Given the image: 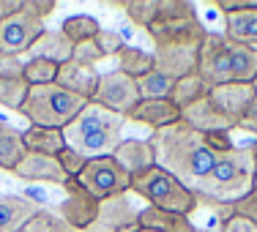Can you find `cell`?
Wrapping results in <instances>:
<instances>
[{
    "mask_svg": "<svg viewBox=\"0 0 257 232\" xmlns=\"http://www.w3.org/2000/svg\"><path fill=\"white\" fill-rule=\"evenodd\" d=\"M252 191H257V167H254V188H252Z\"/></svg>",
    "mask_w": 257,
    "mask_h": 232,
    "instance_id": "42",
    "label": "cell"
},
{
    "mask_svg": "<svg viewBox=\"0 0 257 232\" xmlns=\"http://www.w3.org/2000/svg\"><path fill=\"white\" fill-rule=\"evenodd\" d=\"M77 180H79V186H82L93 199H99V202L123 197V194L132 191V175H128L112 156L85 161V169Z\"/></svg>",
    "mask_w": 257,
    "mask_h": 232,
    "instance_id": "8",
    "label": "cell"
},
{
    "mask_svg": "<svg viewBox=\"0 0 257 232\" xmlns=\"http://www.w3.org/2000/svg\"><path fill=\"white\" fill-rule=\"evenodd\" d=\"M99 79H101V74L96 71V66H85V63H77V60H66V63L58 69V79H55V82H58L63 90L79 96V99L93 101L96 88H99Z\"/></svg>",
    "mask_w": 257,
    "mask_h": 232,
    "instance_id": "14",
    "label": "cell"
},
{
    "mask_svg": "<svg viewBox=\"0 0 257 232\" xmlns=\"http://www.w3.org/2000/svg\"><path fill=\"white\" fill-rule=\"evenodd\" d=\"M28 93H30L28 79H3L0 77V107L20 112L22 104L28 99Z\"/></svg>",
    "mask_w": 257,
    "mask_h": 232,
    "instance_id": "28",
    "label": "cell"
},
{
    "mask_svg": "<svg viewBox=\"0 0 257 232\" xmlns=\"http://www.w3.org/2000/svg\"><path fill=\"white\" fill-rule=\"evenodd\" d=\"M137 216L140 210H134L128 205L126 194L123 197H115V199H107V202L99 205V218H96V227L93 229H107V232H120L132 224H137Z\"/></svg>",
    "mask_w": 257,
    "mask_h": 232,
    "instance_id": "18",
    "label": "cell"
},
{
    "mask_svg": "<svg viewBox=\"0 0 257 232\" xmlns=\"http://www.w3.org/2000/svg\"><path fill=\"white\" fill-rule=\"evenodd\" d=\"M93 101L101 104V107L109 109V112L126 118V115L143 101V96H140L137 79H132L128 74H123V71L112 69V71H107V74H101Z\"/></svg>",
    "mask_w": 257,
    "mask_h": 232,
    "instance_id": "9",
    "label": "cell"
},
{
    "mask_svg": "<svg viewBox=\"0 0 257 232\" xmlns=\"http://www.w3.org/2000/svg\"><path fill=\"white\" fill-rule=\"evenodd\" d=\"M60 33L71 41V44H85V41H93L101 33V25L93 20L90 14H74L69 20H63Z\"/></svg>",
    "mask_w": 257,
    "mask_h": 232,
    "instance_id": "26",
    "label": "cell"
},
{
    "mask_svg": "<svg viewBox=\"0 0 257 232\" xmlns=\"http://www.w3.org/2000/svg\"><path fill=\"white\" fill-rule=\"evenodd\" d=\"M238 213H243V216H249L252 221L257 224V191H252V194H246V197L241 199V202H235L232 205Z\"/></svg>",
    "mask_w": 257,
    "mask_h": 232,
    "instance_id": "40",
    "label": "cell"
},
{
    "mask_svg": "<svg viewBox=\"0 0 257 232\" xmlns=\"http://www.w3.org/2000/svg\"><path fill=\"white\" fill-rule=\"evenodd\" d=\"M197 74L208 88L230 82H249L257 79V50L230 41L227 36L205 33L203 50L197 60Z\"/></svg>",
    "mask_w": 257,
    "mask_h": 232,
    "instance_id": "4",
    "label": "cell"
},
{
    "mask_svg": "<svg viewBox=\"0 0 257 232\" xmlns=\"http://www.w3.org/2000/svg\"><path fill=\"white\" fill-rule=\"evenodd\" d=\"M41 207L17 194L0 197V232H22V227L39 213Z\"/></svg>",
    "mask_w": 257,
    "mask_h": 232,
    "instance_id": "17",
    "label": "cell"
},
{
    "mask_svg": "<svg viewBox=\"0 0 257 232\" xmlns=\"http://www.w3.org/2000/svg\"><path fill=\"white\" fill-rule=\"evenodd\" d=\"M252 85H254V93H257V79H254V82H252Z\"/></svg>",
    "mask_w": 257,
    "mask_h": 232,
    "instance_id": "44",
    "label": "cell"
},
{
    "mask_svg": "<svg viewBox=\"0 0 257 232\" xmlns=\"http://www.w3.org/2000/svg\"><path fill=\"white\" fill-rule=\"evenodd\" d=\"M85 99L63 90L58 82L52 85H33L22 104L20 115H25L30 126H41V129H60L63 131L71 120L85 109Z\"/></svg>",
    "mask_w": 257,
    "mask_h": 232,
    "instance_id": "6",
    "label": "cell"
},
{
    "mask_svg": "<svg viewBox=\"0 0 257 232\" xmlns=\"http://www.w3.org/2000/svg\"><path fill=\"white\" fill-rule=\"evenodd\" d=\"M137 224L143 229H156V232H197L194 224L189 221V216L156 210V207H143L137 216Z\"/></svg>",
    "mask_w": 257,
    "mask_h": 232,
    "instance_id": "21",
    "label": "cell"
},
{
    "mask_svg": "<svg viewBox=\"0 0 257 232\" xmlns=\"http://www.w3.org/2000/svg\"><path fill=\"white\" fill-rule=\"evenodd\" d=\"M238 129L241 131H249L257 137V96L252 99V104L246 107V112H243V118L238 120Z\"/></svg>",
    "mask_w": 257,
    "mask_h": 232,
    "instance_id": "38",
    "label": "cell"
},
{
    "mask_svg": "<svg viewBox=\"0 0 257 232\" xmlns=\"http://www.w3.org/2000/svg\"><path fill=\"white\" fill-rule=\"evenodd\" d=\"M44 20L33 17L30 11H20V14L9 17L0 22V52L3 55H28L30 47L41 39L44 33Z\"/></svg>",
    "mask_w": 257,
    "mask_h": 232,
    "instance_id": "11",
    "label": "cell"
},
{
    "mask_svg": "<svg viewBox=\"0 0 257 232\" xmlns=\"http://www.w3.org/2000/svg\"><path fill=\"white\" fill-rule=\"evenodd\" d=\"M22 232H71V229L66 227V221L58 216V213H50V210L41 207L25 227H22Z\"/></svg>",
    "mask_w": 257,
    "mask_h": 232,
    "instance_id": "32",
    "label": "cell"
},
{
    "mask_svg": "<svg viewBox=\"0 0 257 232\" xmlns=\"http://www.w3.org/2000/svg\"><path fill=\"white\" fill-rule=\"evenodd\" d=\"M254 96H257L254 85H249V82L216 85V88L208 90V101H211V107L227 120L232 129H238V120L243 118V112H246V107L252 104Z\"/></svg>",
    "mask_w": 257,
    "mask_h": 232,
    "instance_id": "12",
    "label": "cell"
},
{
    "mask_svg": "<svg viewBox=\"0 0 257 232\" xmlns=\"http://www.w3.org/2000/svg\"><path fill=\"white\" fill-rule=\"evenodd\" d=\"M25 148L30 153H44V156H58L66 148V139L60 129H41V126H28L22 131Z\"/></svg>",
    "mask_w": 257,
    "mask_h": 232,
    "instance_id": "22",
    "label": "cell"
},
{
    "mask_svg": "<svg viewBox=\"0 0 257 232\" xmlns=\"http://www.w3.org/2000/svg\"><path fill=\"white\" fill-rule=\"evenodd\" d=\"M151 145L156 150V167L167 169L186 188H194V183L203 180L211 172L213 161H216V156L208 150L203 134L194 131L192 126H186L183 120L154 131L151 134Z\"/></svg>",
    "mask_w": 257,
    "mask_h": 232,
    "instance_id": "2",
    "label": "cell"
},
{
    "mask_svg": "<svg viewBox=\"0 0 257 232\" xmlns=\"http://www.w3.org/2000/svg\"><path fill=\"white\" fill-rule=\"evenodd\" d=\"M112 158L128 175H137V172H145V169L156 167V150L151 145V139H120Z\"/></svg>",
    "mask_w": 257,
    "mask_h": 232,
    "instance_id": "16",
    "label": "cell"
},
{
    "mask_svg": "<svg viewBox=\"0 0 257 232\" xmlns=\"http://www.w3.org/2000/svg\"><path fill=\"white\" fill-rule=\"evenodd\" d=\"M126 120H134V123L148 126L151 131H159L181 123V107L173 99H143L126 115Z\"/></svg>",
    "mask_w": 257,
    "mask_h": 232,
    "instance_id": "13",
    "label": "cell"
},
{
    "mask_svg": "<svg viewBox=\"0 0 257 232\" xmlns=\"http://www.w3.org/2000/svg\"><path fill=\"white\" fill-rule=\"evenodd\" d=\"M14 175L22 180H39V183H58V186H63L66 180V172L60 169L58 158L55 156H44V153H25L20 164L14 167Z\"/></svg>",
    "mask_w": 257,
    "mask_h": 232,
    "instance_id": "15",
    "label": "cell"
},
{
    "mask_svg": "<svg viewBox=\"0 0 257 232\" xmlns=\"http://www.w3.org/2000/svg\"><path fill=\"white\" fill-rule=\"evenodd\" d=\"M219 232H257V224L232 205H224L219 207Z\"/></svg>",
    "mask_w": 257,
    "mask_h": 232,
    "instance_id": "30",
    "label": "cell"
},
{
    "mask_svg": "<svg viewBox=\"0 0 257 232\" xmlns=\"http://www.w3.org/2000/svg\"><path fill=\"white\" fill-rule=\"evenodd\" d=\"M25 153L28 148L25 139H22V131L9 123H0V169L14 172V167L25 158Z\"/></svg>",
    "mask_w": 257,
    "mask_h": 232,
    "instance_id": "23",
    "label": "cell"
},
{
    "mask_svg": "<svg viewBox=\"0 0 257 232\" xmlns=\"http://www.w3.org/2000/svg\"><path fill=\"white\" fill-rule=\"evenodd\" d=\"M120 9L128 14V20L140 28H148L154 22L156 11H159V0H128V3H120Z\"/></svg>",
    "mask_w": 257,
    "mask_h": 232,
    "instance_id": "31",
    "label": "cell"
},
{
    "mask_svg": "<svg viewBox=\"0 0 257 232\" xmlns=\"http://www.w3.org/2000/svg\"><path fill=\"white\" fill-rule=\"evenodd\" d=\"M0 77L3 79H25V60L20 55L0 52Z\"/></svg>",
    "mask_w": 257,
    "mask_h": 232,
    "instance_id": "35",
    "label": "cell"
},
{
    "mask_svg": "<svg viewBox=\"0 0 257 232\" xmlns=\"http://www.w3.org/2000/svg\"><path fill=\"white\" fill-rule=\"evenodd\" d=\"M132 191L137 197H143L148 202V207H156V210L189 216V213H194L200 207L197 194L162 167H151L145 172L132 175Z\"/></svg>",
    "mask_w": 257,
    "mask_h": 232,
    "instance_id": "7",
    "label": "cell"
},
{
    "mask_svg": "<svg viewBox=\"0 0 257 232\" xmlns=\"http://www.w3.org/2000/svg\"><path fill=\"white\" fill-rule=\"evenodd\" d=\"M197 232H211V229H197ZM216 232H219V229H216Z\"/></svg>",
    "mask_w": 257,
    "mask_h": 232,
    "instance_id": "45",
    "label": "cell"
},
{
    "mask_svg": "<svg viewBox=\"0 0 257 232\" xmlns=\"http://www.w3.org/2000/svg\"><path fill=\"white\" fill-rule=\"evenodd\" d=\"M71 55H74V44H71L60 30H44L41 39L30 47L28 60L41 58V60H52V63L63 66L66 60H71Z\"/></svg>",
    "mask_w": 257,
    "mask_h": 232,
    "instance_id": "20",
    "label": "cell"
},
{
    "mask_svg": "<svg viewBox=\"0 0 257 232\" xmlns=\"http://www.w3.org/2000/svg\"><path fill=\"white\" fill-rule=\"evenodd\" d=\"M208 85L203 82V79H200V74L197 71H194V74H186V77H181V79H175V88H173V96H170V99H173L175 104H178L181 107V112L186 107H192L194 101H200V99H205L208 96Z\"/></svg>",
    "mask_w": 257,
    "mask_h": 232,
    "instance_id": "25",
    "label": "cell"
},
{
    "mask_svg": "<svg viewBox=\"0 0 257 232\" xmlns=\"http://www.w3.org/2000/svg\"><path fill=\"white\" fill-rule=\"evenodd\" d=\"M25 11H30L39 20H44V17H50L55 11V0H25Z\"/></svg>",
    "mask_w": 257,
    "mask_h": 232,
    "instance_id": "39",
    "label": "cell"
},
{
    "mask_svg": "<svg viewBox=\"0 0 257 232\" xmlns=\"http://www.w3.org/2000/svg\"><path fill=\"white\" fill-rule=\"evenodd\" d=\"M140 232H156V229H143V227H140Z\"/></svg>",
    "mask_w": 257,
    "mask_h": 232,
    "instance_id": "43",
    "label": "cell"
},
{
    "mask_svg": "<svg viewBox=\"0 0 257 232\" xmlns=\"http://www.w3.org/2000/svg\"><path fill=\"white\" fill-rule=\"evenodd\" d=\"M63 202L58 205V216L66 221V227L71 232H90L96 227L99 218V199H93L77 178H69L63 183Z\"/></svg>",
    "mask_w": 257,
    "mask_h": 232,
    "instance_id": "10",
    "label": "cell"
},
{
    "mask_svg": "<svg viewBox=\"0 0 257 232\" xmlns=\"http://www.w3.org/2000/svg\"><path fill=\"white\" fill-rule=\"evenodd\" d=\"M203 139L213 156H222V153L235 148V142L230 139V131H211V134H203Z\"/></svg>",
    "mask_w": 257,
    "mask_h": 232,
    "instance_id": "36",
    "label": "cell"
},
{
    "mask_svg": "<svg viewBox=\"0 0 257 232\" xmlns=\"http://www.w3.org/2000/svg\"><path fill=\"white\" fill-rule=\"evenodd\" d=\"M58 164H60V169H63L66 172V178H79V175H82V169H85V158L77 153L74 148H69V145H66L63 150H60L58 156Z\"/></svg>",
    "mask_w": 257,
    "mask_h": 232,
    "instance_id": "34",
    "label": "cell"
},
{
    "mask_svg": "<svg viewBox=\"0 0 257 232\" xmlns=\"http://www.w3.org/2000/svg\"><path fill=\"white\" fill-rule=\"evenodd\" d=\"M123 126H126V118L104 109L96 101H88L82 112L63 129V139L85 161L104 158V156H112L115 148L120 145Z\"/></svg>",
    "mask_w": 257,
    "mask_h": 232,
    "instance_id": "5",
    "label": "cell"
},
{
    "mask_svg": "<svg viewBox=\"0 0 257 232\" xmlns=\"http://www.w3.org/2000/svg\"><path fill=\"white\" fill-rule=\"evenodd\" d=\"M137 88H140V96H143V99H170V96H173V88H175V79L154 69L151 74L137 79Z\"/></svg>",
    "mask_w": 257,
    "mask_h": 232,
    "instance_id": "27",
    "label": "cell"
},
{
    "mask_svg": "<svg viewBox=\"0 0 257 232\" xmlns=\"http://www.w3.org/2000/svg\"><path fill=\"white\" fill-rule=\"evenodd\" d=\"M224 36L235 44L257 50V3L252 9L224 14Z\"/></svg>",
    "mask_w": 257,
    "mask_h": 232,
    "instance_id": "19",
    "label": "cell"
},
{
    "mask_svg": "<svg viewBox=\"0 0 257 232\" xmlns=\"http://www.w3.org/2000/svg\"><path fill=\"white\" fill-rule=\"evenodd\" d=\"M93 44L99 47V52L104 55V58H118V55L123 52L126 41H123V36H120V33H115V30H104V28H101V33L93 39Z\"/></svg>",
    "mask_w": 257,
    "mask_h": 232,
    "instance_id": "33",
    "label": "cell"
},
{
    "mask_svg": "<svg viewBox=\"0 0 257 232\" xmlns=\"http://www.w3.org/2000/svg\"><path fill=\"white\" fill-rule=\"evenodd\" d=\"M25 11V0H0V22Z\"/></svg>",
    "mask_w": 257,
    "mask_h": 232,
    "instance_id": "41",
    "label": "cell"
},
{
    "mask_svg": "<svg viewBox=\"0 0 257 232\" xmlns=\"http://www.w3.org/2000/svg\"><path fill=\"white\" fill-rule=\"evenodd\" d=\"M148 39L154 41L156 71L181 79L197 71L200 50L208 30L203 28L197 11L186 0H159V11L148 28Z\"/></svg>",
    "mask_w": 257,
    "mask_h": 232,
    "instance_id": "1",
    "label": "cell"
},
{
    "mask_svg": "<svg viewBox=\"0 0 257 232\" xmlns=\"http://www.w3.org/2000/svg\"><path fill=\"white\" fill-rule=\"evenodd\" d=\"M156 69V58L154 52H145L140 47H123V52L118 55V71H123L132 79H143L145 74Z\"/></svg>",
    "mask_w": 257,
    "mask_h": 232,
    "instance_id": "24",
    "label": "cell"
},
{
    "mask_svg": "<svg viewBox=\"0 0 257 232\" xmlns=\"http://www.w3.org/2000/svg\"><path fill=\"white\" fill-rule=\"evenodd\" d=\"M58 63L52 60H41V58H33V60H25V79L28 85H52L58 79Z\"/></svg>",
    "mask_w": 257,
    "mask_h": 232,
    "instance_id": "29",
    "label": "cell"
},
{
    "mask_svg": "<svg viewBox=\"0 0 257 232\" xmlns=\"http://www.w3.org/2000/svg\"><path fill=\"white\" fill-rule=\"evenodd\" d=\"M71 60L85 63V66H96L99 60H104V55L99 52V47H96L93 41H85V44H74V55H71Z\"/></svg>",
    "mask_w": 257,
    "mask_h": 232,
    "instance_id": "37",
    "label": "cell"
},
{
    "mask_svg": "<svg viewBox=\"0 0 257 232\" xmlns=\"http://www.w3.org/2000/svg\"><path fill=\"white\" fill-rule=\"evenodd\" d=\"M254 167H257V161H254L252 142L235 145L227 153L216 156L211 172L200 183H194L192 191L197 194L200 202H208V205H216V207L235 205L246 194H252Z\"/></svg>",
    "mask_w": 257,
    "mask_h": 232,
    "instance_id": "3",
    "label": "cell"
}]
</instances>
